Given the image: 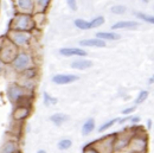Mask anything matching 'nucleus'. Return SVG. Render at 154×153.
I'll return each mask as SVG.
<instances>
[{
  "mask_svg": "<svg viewBox=\"0 0 154 153\" xmlns=\"http://www.w3.org/2000/svg\"><path fill=\"white\" fill-rule=\"evenodd\" d=\"M128 147L130 152H138L145 153L148 150V141H147V134H133L129 140Z\"/></svg>",
  "mask_w": 154,
  "mask_h": 153,
  "instance_id": "f257e3e1",
  "label": "nucleus"
},
{
  "mask_svg": "<svg viewBox=\"0 0 154 153\" xmlns=\"http://www.w3.org/2000/svg\"><path fill=\"white\" fill-rule=\"evenodd\" d=\"M35 26L32 18L29 14H19L17 15L12 22V29L17 30V31H29Z\"/></svg>",
  "mask_w": 154,
  "mask_h": 153,
  "instance_id": "f03ea898",
  "label": "nucleus"
},
{
  "mask_svg": "<svg viewBox=\"0 0 154 153\" xmlns=\"http://www.w3.org/2000/svg\"><path fill=\"white\" fill-rule=\"evenodd\" d=\"M115 135L114 134H109L107 137H105L103 139L97 140L96 143L91 144V146L95 148L96 152H105V153H109L114 151V140H115Z\"/></svg>",
  "mask_w": 154,
  "mask_h": 153,
  "instance_id": "7ed1b4c3",
  "label": "nucleus"
},
{
  "mask_svg": "<svg viewBox=\"0 0 154 153\" xmlns=\"http://www.w3.org/2000/svg\"><path fill=\"white\" fill-rule=\"evenodd\" d=\"M133 135V132H121V133H116L115 135V140H114V151H120V150H125L128 144L129 140Z\"/></svg>",
  "mask_w": 154,
  "mask_h": 153,
  "instance_id": "20e7f679",
  "label": "nucleus"
},
{
  "mask_svg": "<svg viewBox=\"0 0 154 153\" xmlns=\"http://www.w3.org/2000/svg\"><path fill=\"white\" fill-rule=\"evenodd\" d=\"M13 64H14V68H15L17 70H24V69H26V68L31 64V58H30L29 55L20 54V55H18V56L15 57Z\"/></svg>",
  "mask_w": 154,
  "mask_h": 153,
  "instance_id": "39448f33",
  "label": "nucleus"
},
{
  "mask_svg": "<svg viewBox=\"0 0 154 153\" xmlns=\"http://www.w3.org/2000/svg\"><path fill=\"white\" fill-rule=\"evenodd\" d=\"M14 56H15V48L12 44L6 45V46H4L1 50H0V58H1L4 62H6V63L11 62Z\"/></svg>",
  "mask_w": 154,
  "mask_h": 153,
  "instance_id": "423d86ee",
  "label": "nucleus"
},
{
  "mask_svg": "<svg viewBox=\"0 0 154 153\" xmlns=\"http://www.w3.org/2000/svg\"><path fill=\"white\" fill-rule=\"evenodd\" d=\"M78 80V76L76 75H63V74H59V75H55L52 77V82H55L56 84H68V83H71V82H75Z\"/></svg>",
  "mask_w": 154,
  "mask_h": 153,
  "instance_id": "0eeeda50",
  "label": "nucleus"
},
{
  "mask_svg": "<svg viewBox=\"0 0 154 153\" xmlns=\"http://www.w3.org/2000/svg\"><path fill=\"white\" fill-rule=\"evenodd\" d=\"M61 55L70 57V56H87V52L82 49L78 48H65V49H61L59 50Z\"/></svg>",
  "mask_w": 154,
  "mask_h": 153,
  "instance_id": "6e6552de",
  "label": "nucleus"
},
{
  "mask_svg": "<svg viewBox=\"0 0 154 153\" xmlns=\"http://www.w3.org/2000/svg\"><path fill=\"white\" fill-rule=\"evenodd\" d=\"M79 45L82 46H95V48H103L106 46L105 39L101 38H91V39H84L79 42Z\"/></svg>",
  "mask_w": 154,
  "mask_h": 153,
  "instance_id": "1a4fd4ad",
  "label": "nucleus"
},
{
  "mask_svg": "<svg viewBox=\"0 0 154 153\" xmlns=\"http://www.w3.org/2000/svg\"><path fill=\"white\" fill-rule=\"evenodd\" d=\"M30 36L27 33H24V31H18V32H14L12 33V39L17 45H24L27 43Z\"/></svg>",
  "mask_w": 154,
  "mask_h": 153,
  "instance_id": "9d476101",
  "label": "nucleus"
},
{
  "mask_svg": "<svg viewBox=\"0 0 154 153\" xmlns=\"http://www.w3.org/2000/svg\"><path fill=\"white\" fill-rule=\"evenodd\" d=\"M91 66H93V62L88 59H77L71 63V68L72 69H77V70H85Z\"/></svg>",
  "mask_w": 154,
  "mask_h": 153,
  "instance_id": "9b49d317",
  "label": "nucleus"
},
{
  "mask_svg": "<svg viewBox=\"0 0 154 153\" xmlns=\"http://www.w3.org/2000/svg\"><path fill=\"white\" fill-rule=\"evenodd\" d=\"M139 26L138 22H117L111 26V30H118V29H135Z\"/></svg>",
  "mask_w": 154,
  "mask_h": 153,
  "instance_id": "f8f14e48",
  "label": "nucleus"
},
{
  "mask_svg": "<svg viewBox=\"0 0 154 153\" xmlns=\"http://www.w3.org/2000/svg\"><path fill=\"white\" fill-rule=\"evenodd\" d=\"M23 96V90L20 87L15 86V84H13V86H11L8 88V97L12 100V101H15L18 100L19 97Z\"/></svg>",
  "mask_w": 154,
  "mask_h": 153,
  "instance_id": "ddd939ff",
  "label": "nucleus"
},
{
  "mask_svg": "<svg viewBox=\"0 0 154 153\" xmlns=\"http://www.w3.org/2000/svg\"><path fill=\"white\" fill-rule=\"evenodd\" d=\"M27 115H29V106H23V105L19 106V108H17L13 114L15 120H23Z\"/></svg>",
  "mask_w": 154,
  "mask_h": 153,
  "instance_id": "4468645a",
  "label": "nucleus"
},
{
  "mask_svg": "<svg viewBox=\"0 0 154 153\" xmlns=\"http://www.w3.org/2000/svg\"><path fill=\"white\" fill-rule=\"evenodd\" d=\"M17 4H18L19 10L25 12V13H30L33 10V1L32 0H18Z\"/></svg>",
  "mask_w": 154,
  "mask_h": 153,
  "instance_id": "2eb2a0df",
  "label": "nucleus"
},
{
  "mask_svg": "<svg viewBox=\"0 0 154 153\" xmlns=\"http://www.w3.org/2000/svg\"><path fill=\"white\" fill-rule=\"evenodd\" d=\"M96 37L101 39H107V41H117L121 38L118 33H114V32H97Z\"/></svg>",
  "mask_w": 154,
  "mask_h": 153,
  "instance_id": "dca6fc26",
  "label": "nucleus"
},
{
  "mask_svg": "<svg viewBox=\"0 0 154 153\" xmlns=\"http://www.w3.org/2000/svg\"><path fill=\"white\" fill-rule=\"evenodd\" d=\"M50 120L52 121L55 125L61 126L63 122H65L66 120H69V115H65V114H62V113H57V114H55V115L51 116Z\"/></svg>",
  "mask_w": 154,
  "mask_h": 153,
  "instance_id": "f3484780",
  "label": "nucleus"
},
{
  "mask_svg": "<svg viewBox=\"0 0 154 153\" xmlns=\"http://www.w3.org/2000/svg\"><path fill=\"white\" fill-rule=\"evenodd\" d=\"M95 128V121L94 119H89V120H87L84 122L83 127H82V133L83 135H88L90 132H93Z\"/></svg>",
  "mask_w": 154,
  "mask_h": 153,
  "instance_id": "a211bd4d",
  "label": "nucleus"
},
{
  "mask_svg": "<svg viewBox=\"0 0 154 153\" xmlns=\"http://www.w3.org/2000/svg\"><path fill=\"white\" fill-rule=\"evenodd\" d=\"M75 25H76V27H78L81 30H89V29H91L90 27V23L85 22L83 19H76L75 20Z\"/></svg>",
  "mask_w": 154,
  "mask_h": 153,
  "instance_id": "6ab92c4d",
  "label": "nucleus"
},
{
  "mask_svg": "<svg viewBox=\"0 0 154 153\" xmlns=\"http://www.w3.org/2000/svg\"><path fill=\"white\" fill-rule=\"evenodd\" d=\"M102 24H105V18L103 17H96V18L93 19V22H90V27L95 29V27L101 26Z\"/></svg>",
  "mask_w": 154,
  "mask_h": 153,
  "instance_id": "aec40b11",
  "label": "nucleus"
},
{
  "mask_svg": "<svg viewBox=\"0 0 154 153\" xmlns=\"http://www.w3.org/2000/svg\"><path fill=\"white\" fill-rule=\"evenodd\" d=\"M1 152L3 153H12V152H17V147L13 143H7L3 148H1Z\"/></svg>",
  "mask_w": 154,
  "mask_h": 153,
  "instance_id": "412c9836",
  "label": "nucleus"
},
{
  "mask_svg": "<svg viewBox=\"0 0 154 153\" xmlns=\"http://www.w3.org/2000/svg\"><path fill=\"white\" fill-rule=\"evenodd\" d=\"M147 97H148V92H147V90H142V92H140V94L138 95V97H136V100H135V105H140V103H142V102H144Z\"/></svg>",
  "mask_w": 154,
  "mask_h": 153,
  "instance_id": "4be33fe9",
  "label": "nucleus"
},
{
  "mask_svg": "<svg viewBox=\"0 0 154 153\" xmlns=\"http://www.w3.org/2000/svg\"><path fill=\"white\" fill-rule=\"evenodd\" d=\"M118 121V119H113V120H110V121H107L106 124H103L100 128H98V132H105V131H107L108 128H110L115 122H117Z\"/></svg>",
  "mask_w": 154,
  "mask_h": 153,
  "instance_id": "5701e85b",
  "label": "nucleus"
},
{
  "mask_svg": "<svg viewBox=\"0 0 154 153\" xmlns=\"http://www.w3.org/2000/svg\"><path fill=\"white\" fill-rule=\"evenodd\" d=\"M71 140L69 139H64V140H61L58 143V148L59 150H68V148H70L71 147Z\"/></svg>",
  "mask_w": 154,
  "mask_h": 153,
  "instance_id": "b1692460",
  "label": "nucleus"
},
{
  "mask_svg": "<svg viewBox=\"0 0 154 153\" xmlns=\"http://www.w3.org/2000/svg\"><path fill=\"white\" fill-rule=\"evenodd\" d=\"M110 11H111V13H114V14H123V13L126 12V7L122 6V5H116V6H113V7L110 8Z\"/></svg>",
  "mask_w": 154,
  "mask_h": 153,
  "instance_id": "393cba45",
  "label": "nucleus"
},
{
  "mask_svg": "<svg viewBox=\"0 0 154 153\" xmlns=\"http://www.w3.org/2000/svg\"><path fill=\"white\" fill-rule=\"evenodd\" d=\"M44 101H45V105L46 106H49V105H56L57 103V99L51 97L47 93H44Z\"/></svg>",
  "mask_w": 154,
  "mask_h": 153,
  "instance_id": "a878e982",
  "label": "nucleus"
},
{
  "mask_svg": "<svg viewBox=\"0 0 154 153\" xmlns=\"http://www.w3.org/2000/svg\"><path fill=\"white\" fill-rule=\"evenodd\" d=\"M136 15H138L139 18H141L142 20L147 22V23L154 24V17H152V15H146V14H144V13H136Z\"/></svg>",
  "mask_w": 154,
  "mask_h": 153,
  "instance_id": "bb28decb",
  "label": "nucleus"
},
{
  "mask_svg": "<svg viewBox=\"0 0 154 153\" xmlns=\"http://www.w3.org/2000/svg\"><path fill=\"white\" fill-rule=\"evenodd\" d=\"M36 70L35 69H30V70H26L25 73H24V75H25V77H27V78H32V77H35V75H36Z\"/></svg>",
  "mask_w": 154,
  "mask_h": 153,
  "instance_id": "cd10ccee",
  "label": "nucleus"
},
{
  "mask_svg": "<svg viewBox=\"0 0 154 153\" xmlns=\"http://www.w3.org/2000/svg\"><path fill=\"white\" fill-rule=\"evenodd\" d=\"M68 5H69V7L72 10V11H76L77 10V4H76V0H66Z\"/></svg>",
  "mask_w": 154,
  "mask_h": 153,
  "instance_id": "c85d7f7f",
  "label": "nucleus"
},
{
  "mask_svg": "<svg viewBox=\"0 0 154 153\" xmlns=\"http://www.w3.org/2000/svg\"><path fill=\"white\" fill-rule=\"evenodd\" d=\"M50 1H51V0H38V4H39L40 7L44 10V8L47 7V5L50 4Z\"/></svg>",
  "mask_w": 154,
  "mask_h": 153,
  "instance_id": "c756f323",
  "label": "nucleus"
},
{
  "mask_svg": "<svg viewBox=\"0 0 154 153\" xmlns=\"http://www.w3.org/2000/svg\"><path fill=\"white\" fill-rule=\"evenodd\" d=\"M134 110H135V106H133V107H129V108H126V109H123V110H122V114H123V115H128V114L133 113Z\"/></svg>",
  "mask_w": 154,
  "mask_h": 153,
  "instance_id": "7c9ffc66",
  "label": "nucleus"
},
{
  "mask_svg": "<svg viewBox=\"0 0 154 153\" xmlns=\"http://www.w3.org/2000/svg\"><path fill=\"white\" fill-rule=\"evenodd\" d=\"M129 121H130L132 124L136 125L138 122H140V117H139V116H134V117H130V119H129Z\"/></svg>",
  "mask_w": 154,
  "mask_h": 153,
  "instance_id": "2f4dec72",
  "label": "nucleus"
},
{
  "mask_svg": "<svg viewBox=\"0 0 154 153\" xmlns=\"http://www.w3.org/2000/svg\"><path fill=\"white\" fill-rule=\"evenodd\" d=\"M147 127H148V128L152 127V120H148V121H147Z\"/></svg>",
  "mask_w": 154,
  "mask_h": 153,
  "instance_id": "473e14b6",
  "label": "nucleus"
},
{
  "mask_svg": "<svg viewBox=\"0 0 154 153\" xmlns=\"http://www.w3.org/2000/svg\"><path fill=\"white\" fill-rule=\"evenodd\" d=\"M148 82H149V83H154V81H153V78H152V77L149 78V81H148Z\"/></svg>",
  "mask_w": 154,
  "mask_h": 153,
  "instance_id": "72a5a7b5",
  "label": "nucleus"
},
{
  "mask_svg": "<svg viewBox=\"0 0 154 153\" xmlns=\"http://www.w3.org/2000/svg\"><path fill=\"white\" fill-rule=\"evenodd\" d=\"M1 69H3V64H1V62H0V71H1Z\"/></svg>",
  "mask_w": 154,
  "mask_h": 153,
  "instance_id": "f704fd0d",
  "label": "nucleus"
},
{
  "mask_svg": "<svg viewBox=\"0 0 154 153\" xmlns=\"http://www.w3.org/2000/svg\"><path fill=\"white\" fill-rule=\"evenodd\" d=\"M144 1H145V3H147V1H148V0H144Z\"/></svg>",
  "mask_w": 154,
  "mask_h": 153,
  "instance_id": "c9c22d12",
  "label": "nucleus"
},
{
  "mask_svg": "<svg viewBox=\"0 0 154 153\" xmlns=\"http://www.w3.org/2000/svg\"><path fill=\"white\" fill-rule=\"evenodd\" d=\"M152 78H153V81H154V75H153V76H152Z\"/></svg>",
  "mask_w": 154,
  "mask_h": 153,
  "instance_id": "e433bc0d",
  "label": "nucleus"
}]
</instances>
